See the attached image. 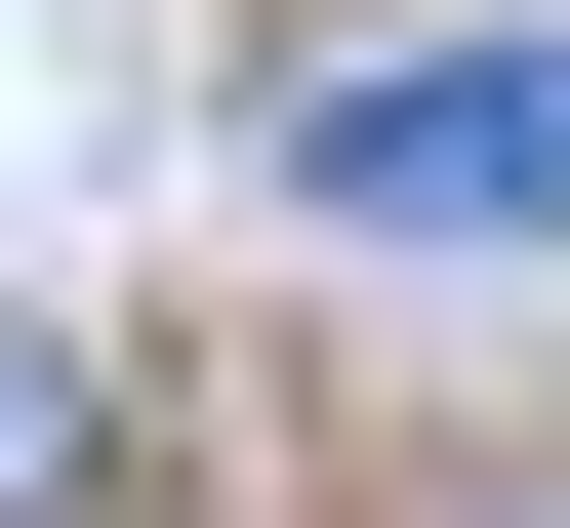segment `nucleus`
<instances>
[{
    "label": "nucleus",
    "mask_w": 570,
    "mask_h": 528,
    "mask_svg": "<svg viewBox=\"0 0 570 528\" xmlns=\"http://www.w3.org/2000/svg\"><path fill=\"white\" fill-rule=\"evenodd\" d=\"M285 203L326 245H570V41H326L285 82Z\"/></svg>",
    "instance_id": "obj_1"
},
{
    "label": "nucleus",
    "mask_w": 570,
    "mask_h": 528,
    "mask_svg": "<svg viewBox=\"0 0 570 528\" xmlns=\"http://www.w3.org/2000/svg\"><path fill=\"white\" fill-rule=\"evenodd\" d=\"M82 488H122V366H82V326H0V528H82Z\"/></svg>",
    "instance_id": "obj_2"
}]
</instances>
